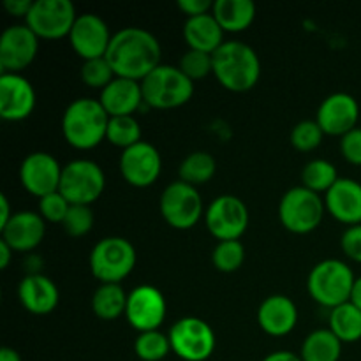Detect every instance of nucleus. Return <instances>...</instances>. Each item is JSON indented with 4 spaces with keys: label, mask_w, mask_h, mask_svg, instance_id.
I'll list each match as a JSON object with an SVG mask.
<instances>
[{
    "label": "nucleus",
    "mask_w": 361,
    "mask_h": 361,
    "mask_svg": "<svg viewBox=\"0 0 361 361\" xmlns=\"http://www.w3.org/2000/svg\"><path fill=\"white\" fill-rule=\"evenodd\" d=\"M162 48L150 30L141 27L120 28L113 34L106 59L118 78L143 81L161 66Z\"/></svg>",
    "instance_id": "1"
},
{
    "label": "nucleus",
    "mask_w": 361,
    "mask_h": 361,
    "mask_svg": "<svg viewBox=\"0 0 361 361\" xmlns=\"http://www.w3.org/2000/svg\"><path fill=\"white\" fill-rule=\"evenodd\" d=\"M109 115L99 99L78 97L62 115V134L67 143L76 150H92L108 133Z\"/></svg>",
    "instance_id": "2"
},
{
    "label": "nucleus",
    "mask_w": 361,
    "mask_h": 361,
    "mask_svg": "<svg viewBox=\"0 0 361 361\" xmlns=\"http://www.w3.org/2000/svg\"><path fill=\"white\" fill-rule=\"evenodd\" d=\"M214 76L229 92H249L261 76L256 49L242 41H226L214 53Z\"/></svg>",
    "instance_id": "3"
},
{
    "label": "nucleus",
    "mask_w": 361,
    "mask_h": 361,
    "mask_svg": "<svg viewBox=\"0 0 361 361\" xmlns=\"http://www.w3.org/2000/svg\"><path fill=\"white\" fill-rule=\"evenodd\" d=\"M356 277L353 268L341 259L319 261L307 277V291L319 305L335 309L351 302Z\"/></svg>",
    "instance_id": "4"
},
{
    "label": "nucleus",
    "mask_w": 361,
    "mask_h": 361,
    "mask_svg": "<svg viewBox=\"0 0 361 361\" xmlns=\"http://www.w3.org/2000/svg\"><path fill=\"white\" fill-rule=\"evenodd\" d=\"M145 104L155 109H173L187 104L194 95V81L178 66L161 63L141 81Z\"/></svg>",
    "instance_id": "5"
},
{
    "label": "nucleus",
    "mask_w": 361,
    "mask_h": 361,
    "mask_svg": "<svg viewBox=\"0 0 361 361\" xmlns=\"http://www.w3.org/2000/svg\"><path fill=\"white\" fill-rule=\"evenodd\" d=\"M137 254L133 243L122 236L99 240L90 252V271L101 284H120L133 274Z\"/></svg>",
    "instance_id": "6"
},
{
    "label": "nucleus",
    "mask_w": 361,
    "mask_h": 361,
    "mask_svg": "<svg viewBox=\"0 0 361 361\" xmlns=\"http://www.w3.org/2000/svg\"><path fill=\"white\" fill-rule=\"evenodd\" d=\"M324 200L303 185L291 187L279 203V221L295 235H307L317 229L324 217Z\"/></svg>",
    "instance_id": "7"
},
{
    "label": "nucleus",
    "mask_w": 361,
    "mask_h": 361,
    "mask_svg": "<svg viewBox=\"0 0 361 361\" xmlns=\"http://www.w3.org/2000/svg\"><path fill=\"white\" fill-rule=\"evenodd\" d=\"M106 175L97 162L90 159H76L62 168L59 192L71 204H87L99 200L104 192Z\"/></svg>",
    "instance_id": "8"
},
{
    "label": "nucleus",
    "mask_w": 361,
    "mask_h": 361,
    "mask_svg": "<svg viewBox=\"0 0 361 361\" xmlns=\"http://www.w3.org/2000/svg\"><path fill=\"white\" fill-rule=\"evenodd\" d=\"M171 353L183 361H207L214 355L217 338L207 321L200 317H182L173 323L168 334Z\"/></svg>",
    "instance_id": "9"
},
{
    "label": "nucleus",
    "mask_w": 361,
    "mask_h": 361,
    "mask_svg": "<svg viewBox=\"0 0 361 361\" xmlns=\"http://www.w3.org/2000/svg\"><path fill=\"white\" fill-rule=\"evenodd\" d=\"M159 208L164 221L171 228L183 229V231L194 228L207 212L197 187L189 185L182 180H175L164 187L159 200Z\"/></svg>",
    "instance_id": "10"
},
{
    "label": "nucleus",
    "mask_w": 361,
    "mask_h": 361,
    "mask_svg": "<svg viewBox=\"0 0 361 361\" xmlns=\"http://www.w3.org/2000/svg\"><path fill=\"white\" fill-rule=\"evenodd\" d=\"M249 208L233 194L217 196L204 212V224L210 235L219 242L240 240L249 228Z\"/></svg>",
    "instance_id": "11"
},
{
    "label": "nucleus",
    "mask_w": 361,
    "mask_h": 361,
    "mask_svg": "<svg viewBox=\"0 0 361 361\" xmlns=\"http://www.w3.org/2000/svg\"><path fill=\"white\" fill-rule=\"evenodd\" d=\"M76 18V7L71 0H34L25 25L39 39H62L69 37Z\"/></svg>",
    "instance_id": "12"
},
{
    "label": "nucleus",
    "mask_w": 361,
    "mask_h": 361,
    "mask_svg": "<svg viewBox=\"0 0 361 361\" xmlns=\"http://www.w3.org/2000/svg\"><path fill=\"white\" fill-rule=\"evenodd\" d=\"M166 312H168V303L164 295L155 286L141 284L127 296L126 317L130 326L140 334L159 330L164 323Z\"/></svg>",
    "instance_id": "13"
},
{
    "label": "nucleus",
    "mask_w": 361,
    "mask_h": 361,
    "mask_svg": "<svg viewBox=\"0 0 361 361\" xmlns=\"http://www.w3.org/2000/svg\"><path fill=\"white\" fill-rule=\"evenodd\" d=\"M120 173L129 185L145 189L154 185L162 171L161 152L148 141H140L122 150L118 161Z\"/></svg>",
    "instance_id": "14"
},
{
    "label": "nucleus",
    "mask_w": 361,
    "mask_h": 361,
    "mask_svg": "<svg viewBox=\"0 0 361 361\" xmlns=\"http://www.w3.org/2000/svg\"><path fill=\"white\" fill-rule=\"evenodd\" d=\"M39 37L27 25H11L0 35V69L20 74L35 60Z\"/></svg>",
    "instance_id": "15"
},
{
    "label": "nucleus",
    "mask_w": 361,
    "mask_h": 361,
    "mask_svg": "<svg viewBox=\"0 0 361 361\" xmlns=\"http://www.w3.org/2000/svg\"><path fill=\"white\" fill-rule=\"evenodd\" d=\"M62 168L56 157L48 152H32L21 161L20 182L27 192L41 200L59 190Z\"/></svg>",
    "instance_id": "16"
},
{
    "label": "nucleus",
    "mask_w": 361,
    "mask_h": 361,
    "mask_svg": "<svg viewBox=\"0 0 361 361\" xmlns=\"http://www.w3.org/2000/svg\"><path fill=\"white\" fill-rule=\"evenodd\" d=\"M113 34L99 14H78L74 27L69 34L71 46L83 60L106 56Z\"/></svg>",
    "instance_id": "17"
},
{
    "label": "nucleus",
    "mask_w": 361,
    "mask_h": 361,
    "mask_svg": "<svg viewBox=\"0 0 361 361\" xmlns=\"http://www.w3.org/2000/svg\"><path fill=\"white\" fill-rule=\"evenodd\" d=\"M37 102L34 85L21 74H0V116L7 122H21L32 115Z\"/></svg>",
    "instance_id": "18"
},
{
    "label": "nucleus",
    "mask_w": 361,
    "mask_h": 361,
    "mask_svg": "<svg viewBox=\"0 0 361 361\" xmlns=\"http://www.w3.org/2000/svg\"><path fill=\"white\" fill-rule=\"evenodd\" d=\"M360 104L348 92H335L328 95L317 109L316 122L328 136H345L358 127Z\"/></svg>",
    "instance_id": "19"
},
{
    "label": "nucleus",
    "mask_w": 361,
    "mask_h": 361,
    "mask_svg": "<svg viewBox=\"0 0 361 361\" xmlns=\"http://www.w3.org/2000/svg\"><path fill=\"white\" fill-rule=\"evenodd\" d=\"M0 235L14 252H30L44 240L46 221L39 212H14L13 219L0 229Z\"/></svg>",
    "instance_id": "20"
},
{
    "label": "nucleus",
    "mask_w": 361,
    "mask_h": 361,
    "mask_svg": "<svg viewBox=\"0 0 361 361\" xmlns=\"http://www.w3.org/2000/svg\"><path fill=\"white\" fill-rule=\"evenodd\" d=\"M18 298L27 312L34 316H48L59 307L60 293L49 277L42 274H28L18 286Z\"/></svg>",
    "instance_id": "21"
},
{
    "label": "nucleus",
    "mask_w": 361,
    "mask_h": 361,
    "mask_svg": "<svg viewBox=\"0 0 361 361\" xmlns=\"http://www.w3.org/2000/svg\"><path fill=\"white\" fill-rule=\"evenodd\" d=\"M261 330L271 337H286L298 324V307L289 296L271 295L257 309Z\"/></svg>",
    "instance_id": "22"
},
{
    "label": "nucleus",
    "mask_w": 361,
    "mask_h": 361,
    "mask_svg": "<svg viewBox=\"0 0 361 361\" xmlns=\"http://www.w3.org/2000/svg\"><path fill=\"white\" fill-rule=\"evenodd\" d=\"M324 207L342 224H361V183L353 178H338L324 196Z\"/></svg>",
    "instance_id": "23"
},
{
    "label": "nucleus",
    "mask_w": 361,
    "mask_h": 361,
    "mask_svg": "<svg viewBox=\"0 0 361 361\" xmlns=\"http://www.w3.org/2000/svg\"><path fill=\"white\" fill-rule=\"evenodd\" d=\"M99 102L106 109L109 118L111 116L133 115L145 102L143 90H141V81L116 76L108 87L102 88Z\"/></svg>",
    "instance_id": "24"
},
{
    "label": "nucleus",
    "mask_w": 361,
    "mask_h": 361,
    "mask_svg": "<svg viewBox=\"0 0 361 361\" xmlns=\"http://www.w3.org/2000/svg\"><path fill=\"white\" fill-rule=\"evenodd\" d=\"M183 39L189 49L214 55L224 44V30L212 13L187 18L183 23Z\"/></svg>",
    "instance_id": "25"
},
{
    "label": "nucleus",
    "mask_w": 361,
    "mask_h": 361,
    "mask_svg": "<svg viewBox=\"0 0 361 361\" xmlns=\"http://www.w3.org/2000/svg\"><path fill=\"white\" fill-rule=\"evenodd\" d=\"M212 14L224 32H243L256 20L252 0H217Z\"/></svg>",
    "instance_id": "26"
},
{
    "label": "nucleus",
    "mask_w": 361,
    "mask_h": 361,
    "mask_svg": "<svg viewBox=\"0 0 361 361\" xmlns=\"http://www.w3.org/2000/svg\"><path fill=\"white\" fill-rule=\"evenodd\" d=\"M342 356V342L328 328L310 331L302 344L300 358L303 361H338Z\"/></svg>",
    "instance_id": "27"
},
{
    "label": "nucleus",
    "mask_w": 361,
    "mask_h": 361,
    "mask_svg": "<svg viewBox=\"0 0 361 361\" xmlns=\"http://www.w3.org/2000/svg\"><path fill=\"white\" fill-rule=\"evenodd\" d=\"M127 296L120 284H99L92 295V310L99 319L113 321L120 316H126Z\"/></svg>",
    "instance_id": "28"
},
{
    "label": "nucleus",
    "mask_w": 361,
    "mask_h": 361,
    "mask_svg": "<svg viewBox=\"0 0 361 361\" xmlns=\"http://www.w3.org/2000/svg\"><path fill=\"white\" fill-rule=\"evenodd\" d=\"M330 330L342 344L361 341V310L353 302L331 309Z\"/></svg>",
    "instance_id": "29"
},
{
    "label": "nucleus",
    "mask_w": 361,
    "mask_h": 361,
    "mask_svg": "<svg viewBox=\"0 0 361 361\" xmlns=\"http://www.w3.org/2000/svg\"><path fill=\"white\" fill-rule=\"evenodd\" d=\"M217 171V162L212 157L208 152L197 150L187 155L182 162H180L178 175L180 180L189 185H204L210 182Z\"/></svg>",
    "instance_id": "30"
},
{
    "label": "nucleus",
    "mask_w": 361,
    "mask_h": 361,
    "mask_svg": "<svg viewBox=\"0 0 361 361\" xmlns=\"http://www.w3.org/2000/svg\"><path fill=\"white\" fill-rule=\"evenodd\" d=\"M338 178L341 176H338L335 164L326 161V159H314V161L307 162L302 171L303 187H307V189L314 190L317 194H326L335 185V182Z\"/></svg>",
    "instance_id": "31"
},
{
    "label": "nucleus",
    "mask_w": 361,
    "mask_h": 361,
    "mask_svg": "<svg viewBox=\"0 0 361 361\" xmlns=\"http://www.w3.org/2000/svg\"><path fill=\"white\" fill-rule=\"evenodd\" d=\"M106 140L115 147L126 148L133 147V145L140 143L141 140V126L133 115L129 116H111L108 123V133H106Z\"/></svg>",
    "instance_id": "32"
},
{
    "label": "nucleus",
    "mask_w": 361,
    "mask_h": 361,
    "mask_svg": "<svg viewBox=\"0 0 361 361\" xmlns=\"http://www.w3.org/2000/svg\"><path fill=\"white\" fill-rule=\"evenodd\" d=\"M134 353L141 361H162L171 353V342L161 330L145 331L134 341Z\"/></svg>",
    "instance_id": "33"
},
{
    "label": "nucleus",
    "mask_w": 361,
    "mask_h": 361,
    "mask_svg": "<svg viewBox=\"0 0 361 361\" xmlns=\"http://www.w3.org/2000/svg\"><path fill=\"white\" fill-rule=\"evenodd\" d=\"M243 261H245V247L240 240H224L212 250V263L222 274H233L240 270Z\"/></svg>",
    "instance_id": "34"
},
{
    "label": "nucleus",
    "mask_w": 361,
    "mask_h": 361,
    "mask_svg": "<svg viewBox=\"0 0 361 361\" xmlns=\"http://www.w3.org/2000/svg\"><path fill=\"white\" fill-rule=\"evenodd\" d=\"M81 81H83L87 87L90 88H102L108 87L113 80L116 78L115 71H113L111 63L108 62L106 56L101 59H92V60H83V66L80 69Z\"/></svg>",
    "instance_id": "35"
},
{
    "label": "nucleus",
    "mask_w": 361,
    "mask_h": 361,
    "mask_svg": "<svg viewBox=\"0 0 361 361\" xmlns=\"http://www.w3.org/2000/svg\"><path fill=\"white\" fill-rule=\"evenodd\" d=\"M178 67L189 80H203L208 74H214V55L197 49H187L180 56Z\"/></svg>",
    "instance_id": "36"
},
{
    "label": "nucleus",
    "mask_w": 361,
    "mask_h": 361,
    "mask_svg": "<svg viewBox=\"0 0 361 361\" xmlns=\"http://www.w3.org/2000/svg\"><path fill=\"white\" fill-rule=\"evenodd\" d=\"M324 133L316 120H302L291 129V141L293 147L300 152H312L323 143Z\"/></svg>",
    "instance_id": "37"
},
{
    "label": "nucleus",
    "mask_w": 361,
    "mask_h": 361,
    "mask_svg": "<svg viewBox=\"0 0 361 361\" xmlns=\"http://www.w3.org/2000/svg\"><path fill=\"white\" fill-rule=\"evenodd\" d=\"M94 212L87 204H71L67 217L63 219L62 228L73 238H81V236L88 235L94 228Z\"/></svg>",
    "instance_id": "38"
},
{
    "label": "nucleus",
    "mask_w": 361,
    "mask_h": 361,
    "mask_svg": "<svg viewBox=\"0 0 361 361\" xmlns=\"http://www.w3.org/2000/svg\"><path fill=\"white\" fill-rule=\"evenodd\" d=\"M71 203L56 190V192L48 194V196L39 200V214L46 222H59L62 224L63 219L67 217Z\"/></svg>",
    "instance_id": "39"
},
{
    "label": "nucleus",
    "mask_w": 361,
    "mask_h": 361,
    "mask_svg": "<svg viewBox=\"0 0 361 361\" xmlns=\"http://www.w3.org/2000/svg\"><path fill=\"white\" fill-rule=\"evenodd\" d=\"M341 152L345 161L361 166V127H355L341 137Z\"/></svg>",
    "instance_id": "40"
},
{
    "label": "nucleus",
    "mask_w": 361,
    "mask_h": 361,
    "mask_svg": "<svg viewBox=\"0 0 361 361\" xmlns=\"http://www.w3.org/2000/svg\"><path fill=\"white\" fill-rule=\"evenodd\" d=\"M341 247L349 259L361 263V224L349 226L341 238Z\"/></svg>",
    "instance_id": "41"
},
{
    "label": "nucleus",
    "mask_w": 361,
    "mask_h": 361,
    "mask_svg": "<svg viewBox=\"0 0 361 361\" xmlns=\"http://www.w3.org/2000/svg\"><path fill=\"white\" fill-rule=\"evenodd\" d=\"M176 6H178V9L183 14H187V18L208 14L214 9V2L212 0H178Z\"/></svg>",
    "instance_id": "42"
},
{
    "label": "nucleus",
    "mask_w": 361,
    "mask_h": 361,
    "mask_svg": "<svg viewBox=\"0 0 361 361\" xmlns=\"http://www.w3.org/2000/svg\"><path fill=\"white\" fill-rule=\"evenodd\" d=\"M32 6H34V0H4V7L11 16L27 18Z\"/></svg>",
    "instance_id": "43"
},
{
    "label": "nucleus",
    "mask_w": 361,
    "mask_h": 361,
    "mask_svg": "<svg viewBox=\"0 0 361 361\" xmlns=\"http://www.w3.org/2000/svg\"><path fill=\"white\" fill-rule=\"evenodd\" d=\"M13 215L14 212H11L9 200H7L6 194H0V229L13 219Z\"/></svg>",
    "instance_id": "44"
},
{
    "label": "nucleus",
    "mask_w": 361,
    "mask_h": 361,
    "mask_svg": "<svg viewBox=\"0 0 361 361\" xmlns=\"http://www.w3.org/2000/svg\"><path fill=\"white\" fill-rule=\"evenodd\" d=\"M261 361H303L300 358V355H296V353L293 351H275V353H270L268 356H264Z\"/></svg>",
    "instance_id": "45"
},
{
    "label": "nucleus",
    "mask_w": 361,
    "mask_h": 361,
    "mask_svg": "<svg viewBox=\"0 0 361 361\" xmlns=\"http://www.w3.org/2000/svg\"><path fill=\"white\" fill-rule=\"evenodd\" d=\"M13 254L14 250L0 238V270H6V268L9 267L11 259H13Z\"/></svg>",
    "instance_id": "46"
},
{
    "label": "nucleus",
    "mask_w": 361,
    "mask_h": 361,
    "mask_svg": "<svg viewBox=\"0 0 361 361\" xmlns=\"http://www.w3.org/2000/svg\"><path fill=\"white\" fill-rule=\"evenodd\" d=\"M0 361H23V360H21L20 353H18L16 349L4 345V348L0 349Z\"/></svg>",
    "instance_id": "47"
},
{
    "label": "nucleus",
    "mask_w": 361,
    "mask_h": 361,
    "mask_svg": "<svg viewBox=\"0 0 361 361\" xmlns=\"http://www.w3.org/2000/svg\"><path fill=\"white\" fill-rule=\"evenodd\" d=\"M351 302L355 303L356 307L361 310V277L356 279L355 288H353V295H351Z\"/></svg>",
    "instance_id": "48"
}]
</instances>
